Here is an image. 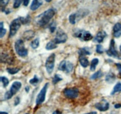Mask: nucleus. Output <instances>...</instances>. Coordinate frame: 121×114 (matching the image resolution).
<instances>
[{"mask_svg":"<svg viewBox=\"0 0 121 114\" xmlns=\"http://www.w3.org/2000/svg\"><path fill=\"white\" fill-rule=\"evenodd\" d=\"M55 14V11L53 8L47 10L43 13L39 15L35 18L36 23L40 26H43L48 23L51 19Z\"/></svg>","mask_w":121,"mask_h":114,"instance_id":"f257e3e1","label":"nucleus"},{"mask_svg":"<svg viewBox=\"0 0 121 114\" xmlns=\"http://www.w3.org/2000/svg\"><path fill=\"white\" fill-rule=\"evenodd\" d=\"M15 49L17 54L20 57H24L28 54V50L25 48L24 42L21 39L17 40L15 43Z\"/></svg>","mask_w":121,"mask_h":114,"instance_id":"f03ea898","label":"nucleus"},{"mask_svg":"<svg viewBox=\"0 0 121 114\" xmlns=\"http://www.w3.org/2000/svg\"><path fill=\"white\" fill-rule=\"evenodd\" d=\"M21 87V83L20 81H15L13 83L10 90L6 92L5 94L4 99L5 100H8L11 98L15 94H16L19 91Z\"/></svg>","mask_w":121,"mask_h":114,"instance_id":"7ed1b4c3","label":"nucleus"},{"mask_svg":"<svg viewBox=\"0 0 121 114\" xmlns=\"http://www.w3.org/2000/svg\"><path fill=\"white\" fill-rule=\"evenodd\" d=\"M21 24H22V22L20 18L15 19L12 21L9 26V36H13L16 34L17 31L21 27Z\"/></svg>","mask_w":121,"mask_h":114,"instance_id":"20e7f679","label":"nucleus"},{"mask_svg":"<svg viewBox=\"0 0 121 114\" xmlns=\"http://www.w3.org/2000/svg\"><path fill=\"white\" fill-rule=\"evenodd\" d=\"M74 35L84 41H89L93 38V36L89 32L84 30H79L74 33Z\"/></svg>","mask_w":121,"mask_h":114,"instance_id":"39448f33","label":"nucleus"},{"mask_svg":"<svg viewBox=\"0 0 121 114\" xmlns=\"http://www.w3.org/2000/svg\"><path fill=\"white\" fill-rule=\"evenodd\" d=\"M55 54L52 53L47 58L46 61V68L48 74L52 73L54 68L55 63Z\"/></svg>","mask_w":121,"mask_h":114,"instance_id":"423d86ee","label":"nucleus"},{"mask_svg":"<svg viewBox=\"0 0 121 114\" xmlns=\"http://www.w3.org/2000/svg\"><path fill=\"white\" fill-rule=\"evenodd\" d=\"M48 83H46L44 85V86L41 89L40 93H39V95L37 96L36 104H37V105H39V104H41V103H43V102H44L45 99H46V92H47V88H48Z\"/></svg>","mask_w":121,"mask_h":114,"instance_id":"0eeeda50","label":"nucleus"},{"mask_svg":"<svg viewBox=\"0 0 121 114\" xmlns=\"http://www.w3.org/2000/svg\"><path fill=\"white\" fill-rule=\"evenodd\" d=\"M106 53L110 57H113L115 58H118V59H121V56L115 48V40L113 39H112L111 41L109 48L106 51Z\"/></svg>","mask_w":121,"mask_h":114,"instance_id":"6e6552de","label":"nucleus"},{"mask_svg":"<svg viewBox=\"0 0 121 114\" xmlns=\"http://www.w3.org/2000/svg\"><path fill=\"white\" fill-rule=\"evenodd\" d=\"M59 69L61 71H65L67 73L72 72L73 69V65L72 62L67 61H62L60 63Z\"/></svg>","mask_w":121,"mask_h":114,"instance_id":"1a4fd4ad","label":"nucleus"},{"mask_svg":"<svg viewBox=\"0 0 121 114\" xmlns=\"http://www.w3.org/2000/svg\"><path fill=\"white\" fill-rule=\"evenodd\" d=\"M67 39V36L62 30L59 29L57 32L56 35L55 39H54V42L56 43H63L66 42Z\"/></svg>","mask_w":121,"mask_h":114,"instance_id":"9d476101","label":"nucleus"},{"mask_svg":"<svg viewBox=\"0 0 121 114\" xmlns=\"http://www.w3.org/2000/svg\"><path fill=\"white\" fill-rule=\"evenodd\" d=\"M64 95L69 99L76 98L79 95V90L76 88H69L64 90Z\"/></svg>","mask_w":121,"mask_h":114,"instance_id":"9b49d317","label":"nucleus"},{"mask_svg":"<svg viewBox=\"0 0 121 114\" xmlns=\"http://www.w3.org/2000/svg\"><path fill=\"white\" fill-rule=\"evenodd\" d=\"M95 106L96 109L102 112L106 111L109 108V103L105 99L102 100L101 102H99V103H96Z\"/></svg>","mask_w":121,"mask_h":114,"instance_id":"f8f14e48","label":"nucleus"},{"mask_svg":"<svg viewBox=\"0 0 121 114\" xmlns=\"http://www.w3.org/2000/svg\"><path fill=\"white\" fill-rule=\"evenodd\" d=\"M107 34L104 31H101V32H99V33L97 34V35L96 36V37L94 39V42L98 43H101L104 41V39L106 37Z\"/></svg>","mask_w":121,"mask_h":114,"instance_id":"ddd939ff","label":"nucleus"},{"mask_svg":"<svg viewBox=\"0 0 121 114\" xmlns=\"http://www.w3.org/2000/svg\"><path fill=\"white\" fill-rule=\"evenodd\" d=\"M113 36L115 38H119L121 36V24L120 23L115 24L113 28Z\"/></svg>","mask_w":121,"mask_h":114,"instance_id":"4468645a","label":"nucleus"},{"mask_svg":"<svg viewBox=\"0 0 121 114\" xmlns=\"http://www.w3.org/2000/svg\"><path fill=\"white\" fill-rule=\"evenodd\" d=\"M43 1L42 0H33L32 1L31 5L30 6V8L31 10L34 11L39 8L40 6L42 5Z\"/></svg>","mask_w":121,"mask_h":114,"instance_id":"2eb2a0df","label":"nucleus"},{"mask_svg":"<svg viewBox=\"0 0 121 114\" xmlns=\"http://www.w3.org/2000/svg\"><path fill=\"white\" fill-rule=\"evenodd\" d=\"M79 54L80 57H83V56H85L86 55L91 54V51L87 48H81L79 49Z\"/></svg>","mask_w":121,"mask_h":114,"instance_id":"dca6fc26","label":"nucleus"},{"mask_svg":"<svg viewBox=\"0 0 121 114\" xmlns=\"http://www.w3.org/2000/svg\"><path fill=\"white\" fill-rule=\"evenodd\" d=\"M79 62H80V64H81V65L83 67H87L89 65V64L88 59L85 56L80 57V58H79Z\"/></svg>","mask_w":121,"mask_h":114,"instance_id":"f3484780","label":"nucleus"},{"mask_svg":"<svg viewBox=\"0 0 121 114\" xmlns=\"http://www.w3.org/2000/svg\"><path fill=\"white\" fill-rule=\"evenodd\" d=\"M115 80V76L114 74H113L112 72H110L106 76V81L108 83H112Z\"/></svg>","mask_w":121,"mask_h":114,"instance_id":"a211bd4d","label":"nucleus"},{"mask_svg":"<svg viewBox=\"0 0 121 114\" xmlns=\"http://www.w3.org/2000/svg\"><path fill=\"white\" fill-rule=\"evenodd\" d=\"M56 48H57V43H56L55 42L52 41H50L48 43H47L46 46V49L47 50H52L54 49H56Z\"/></svg>","mask_w":121,"mask_h":114,"instance_id":"6ab92c4d","label":"nucleus"},{"mask_svg":"<svg viewBox=\"0 0 121 114\" xmlns=\"http://www.w3.org/2000/svg\"><path fill=\"white\" fill-rule=\"evenodd\" d=\"M99 63V59L98 58H95L91 61V70L92 71H94L96 70V66Z\"/></svg>","mask_w":121,"mask_h":114,"instance_id":"aec40b11","label":"nucleus"},{"mask_svg":"<svg viewBox=\"0 0 121 114\" xmlns=\"http://www.w3.org/2000/svg\"><path fill=\"white\" fill-rule=\"evenodd\" d=\"M34 32L33 31L29 30L27 31L24 33V38L25 39H27V40H29V39H31L33 37H34Z\"/></svg>","mask_w":121,"mask_h":114,"instance_id":"412c9836","label":"nucleus"},{"mask_svg":"<svg viewBox=\"0 0 121 114\" xmlns=\"http://www.w3.org/2000/svg\"><path fill=\"white\" fill-rule=\"evenodd\" d=\"M103 76V72L101 71H98L97 72H95L92 76H91V79L92 80H96L98 79V78H100V77H102Z\"/></svg>","mask_w":121,"mask_h":114,"instance_id":"4be33fe9","label":"nucleus"},{"mask_svg":"<svg viewBox=\"0 0 121 114\" xmlns=\"http://www.w3.org/2000/svg\"><path fill=\"white\" fill-rule=\"evenodd\" d=\"M120 91H121V83H117L115 85V86L114 87V88H113V91L111 93V95H114L115 93H116L120 92Z\"/></svg>","mask_w":121,"mask_h":114,"instance_id":"5701e85b","label":"nucleus"},{"mask_svg":"<svg viewBox=\"0 0 121 114\" xmlns=\"http://www.w3.org/2000/svg\"><path fill=\"white\" fill-rule=\"evenodd\" d=\"M39 44H40V41H39V39L37 38V39H34L33 41H32L31 43V46L33 49H37L39 46Z\"/></svg>","mask_w":121,"mask_h":114,"instance_id":"b1692460","label":"nucleus"},{"mask_svg":"<svg viewBox=\"0 0 121 114\" xmlns=\"http://www.w3.org/2000/svg\"><path fill=\"white\" fill-rule=\"evenodd\" d=\"M69 19V21L71 24H74L76 22V13L72 14L71 15H70Z\"/></svg>","mask_w":121,"mask_h":114,"instance_id":"393cba45","label":"nucleus"},{"mask_svg":"<svg viewBox=\"0 0 121 114\" xmlns=\"http://www.w3.org/2000/svg\"><path fill=\"white\" fill-rule=\"evenodd\" d=\"M19 71H20V68H7V71L8 73L11 74H15L17 73Z\"/></svg>","mask_w":121,"mask_h":114,"instance_id":"a878e982","label":"nucleus"},{"mask_svg":"<svg viewBox=\"0 0 121 114\" xmlns=\"http://www.w3.org/2000/svg\"><path fill=\"white\" fill-rule=\"evenodd\" d=\"M6 29L4 28L3 23H0V38H2L5 34Z\"/></svg>","mask_w":121,"mask_h":114,"instance_id":"bb28decb","label":"nucleus"},{"mask_svg":"<svg viewBox=\"0 0 121 114\" xmlns=\"http://www.w3.org/2000/svg\"><path fill=\"white\" fill-rule=\"evenodd\" d=\"M1 81L2 83V84H3V86L4 87H7L8 85V84H9V80L5 77H3V76L1 77Z\"/></svg>","mask_w":121,"mask_h":114,"instance_id":"cd10ccee","label":"nucleus"},{"mask_svg":"<svg viewBox=\"0 0 121 114\" xmlns=\"http://www.w3.org/2000/svg\"><path fill=\"white\" fill-rule=\"evenodd\" d=\"M61 80H62V78H61L59 75L56 74L53 78V83H54V84H56V83H57L59 81H61Z\"/></svg>","mask_w":121,"mask_h":114,"instance_id":"c85d7f7f","label":"nucleus"},{"mask_svg":"<svg viewBox=\"0 0 121 114\" xmlns=\"http://www.w3.org/2000/svg\"><path fill=\"white\" fill-rule=\"evenodd\" d=\"M39 78H37V77L36 76H34V78H33V79H31L30 80V83L33 84V85L35 86L38 83H39Z\"/></svg>","mask_w":121,"mask_h":114,"instance_id":"c756f323","label":"nucleus"},{"mask_svg":"<svg viewBox=\"0 0 121 114\" xmlns=\"http://www.w3.org/2000/svg\"><path fill=\"white\" fill-rule=\"evenodd\" d=\"M22 1H23V0H14V5H13V7L14 8H17L21 5Z\"/></svg>","mask_w":121,"mask_h":114,"instance_id":"7c9ffc66","label":"nucleus"},{"mask_svg":"<svg viewBox=\"0 0 121 114\" xmlns=\"http://www.w3.org/2000/svg\"><path fill=\"white\" fill-rule=\"evenodd\" d=\"M49 28L50 30L52 33H53L54 31L56 30V25L55 22H53L50 24L49 26Z\"/></svg>","mask_w":121,"mask_h":114,"instance_id":"2f4dec72","label":"nucleus"},{"mask_svg":"<svg viewBox=\"0 0 121 114\" xmlns=\"http://www.w3.org/2000/svg\"><path fill=\"white\" fill-rule=\"evenodd\" d=\"M104 48H103L102 45H98L96 46V52L98 53H102L104 52Z\"/></svg>","mask_w":121,"mask_h":114,"instance_id":"473e14b6","label":"nucleus"},{"mask_svg":"<svg viewBox=\"0 0 121 114\" xmlns=\"http://www.w3.org/2000/svg\"><path fill=\"white\" fill-rule=\"evenodd\" d=\"M9 0H1V5H2V7H5L8 3L9 2Z\"/></svg>","mask_w":121,"mask_h":114,"instance_id":"72a5a7b5","label":"nucleus"},{"mask_svg":"<svg viewBox=\"0 0 121 114\" xmlns=\"http://www.w3.org/2000/svg\"><path fill=\"white\" fill-rule=\"evenodd\" d=\"M20 98H19L18 97H15V100H14V104H15V106H17V104H18L19 103H20Z\"/></svg>","mask_w":121,"mask_h":114,"instance_id":"f704fd0d","label":"nucleus"},{"mask_svg":"<svg viewBox=\"0 0 121 114\" xmlns=\"http://www.w3.org/2000/svg\"><path fill=\"white\" fill-rule=\"evenodd\" d=\"M30 2V0H23V5L27 7Z\"/></svg>","mask_w":121,"mask_h":114,"instance_id":"c9c22d12","label":"nucleus"},{"mask_svg":"<svg viewBox=\"0 0 121 114\" xmlns=\"http://www.w3.org/2000/svg\"><path fill=\"white\" fill-rule=\"evenodd\" d=\"M116 65H117V68H118V70H119V73H120V74L121 75V64H117Z\"/></svg>","mask_w":121,"mask_h":114,"instance_id":"e433bc0d","label":"nucleus"},{"mask_svg":"<svg viewBox=\"0 0 121 114\" xmlns=\"http://www.w3.org/2000/svg\"><path fill=\"white\" fill-rule=\"evenodd\" d=\"M115 108H117V109L121 108V104H116L115 105Z\"/></svg>","mask_w":121,"mask_h":114,"instance_id":"4c0bfd02","label":"nucleus"},{"mask_svg":"<svg viewBox=\"0 0 121 114\" xmlns=\"http://www.w3.org/2000/svg\"><path fill=\"white\" fill-rule=\"evenodd\" d=\"M53 114H61V113L59 111H58V110H56V111H54V112L53 113Z\"/></svg>","mask_w":121,"mask_h":114,"instance_id":"58836bf2","label":"nucleus"},{"mask_svg":"<svg viewBox=\"0 0 121 114\" xmlns=\"http://www.w3.org/2000/svg\"><path fill=\"white\" fill-rule=\"evenodd\" d=\"M97 114L96 112H89L87 113V114Z\"/></svg>","mask_w":121,"mask_h":114,"instance_id":"ea45409f","label":"nucleus"},{"mask_svg":"<svg viewBox=\"0 0 121 114\" xmlns=\"http://www.w3.org/2000/svg\"><path fill=\"white\" fill-rule=\"evenodd\" d=\"M29 89H30V88H29V87H28V86H27L26 87V91H27V92H28V91H29Z\"/></svg>","mask_w":121,"mask_h":114,"instance_id":"a19ab883","label":"nucleus"},{"mask_svg":"<svg viewBox=\"0 0 121 114\" xmlns=\"http://www.w3.org/2000/svg\"><path fill=\"white\" fill-rule=\"evenodd\" d=\"M0 114H8V113L5 112H1Z\"/></svg>","mask_w":121,"mask_h":114,"instance_id":"79ce46f5","label":"nucleus"},{"mask_svg":"<svg viewBox=\"0 0 121 114\" xmlns=\"http://www.w3.org/2000/svg\"><path fill=\"white\" fill-rule=\"evenodd\" d=\"M45 1H46V2H51L52 0H45Z\"/></svg>","mask_w":121,"mask_h":114,"instance_id":"37998d69","label":"nucleus"},{"mask_svg":"<svg viewBox=\"0 0 121 114\" xmlns=\"http://www.w3.org/2000/svg\"><path fill=\"white\" fill-rule=\"evenodd\" d=\"M119 49H120V51H121V45L120 47H119Z\"/></svg>","mask_w":121,"mask_h":114,"instance_id":"c03bdc74","label":"nucleus"},{"mask_svg":"<svg viewBox=\"0 0 121 114\" xmlns=\"http://www.w3.org/2000/svg\"></svg>","mask_w":121,"mask_h":114,"instance_id":"a18cd8bd","label":"nucleus"}]
</instances>
